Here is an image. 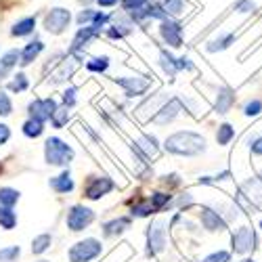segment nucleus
I'll list each match as a JSON object with an SVG mask.
<instances>
[{"instance_id":"nucleus-1","label":"nucleus","mask_w":262,"mask_h":262,"mask_svg":"<svg viewBox=\"0 0 262 262\" xmlns=\"http://www.w3.org/2000/svg\"><path fill=\"white\" fill-rule=\"evenodd\" d=\"M164 147H166V151L177 154V156H198V154H202V151H206V139L202 135L183 130V133L168 137Z\"/></svg>"},{"instance_id":"nucleus-2","label":"nucleus","mask_w":262,"mask_h":262,"mask_svg":"<svg viewBox=\"0 0 262 262\" xmlns=\"http://www.w3.org/2000/svg\"><path fill=\"white\" fill-rule=\"evenodd\" d=\"M45 160L51 166H68L74 160V149L59 137H51L45 143Z\"/></svg>"},{"instance_id":"nucleus-3","label":"nucleus","mask_w":262,"mask_h":262,"mask_svg":"<svg viewBox=\"0 0 262 262\" xmlns=\"http://www.w3.org/2000/svg\"><path fill=\"white\" fill-rule=\"evenodd\" d=\"M101 242H97V239L89 237V239H82V242L74 244L68 252L70 256V262H91L95 260L99 254H101Z\"/></svg>"},{"instance_id":"nucleus-4","label":"nucleus","mask_w":262,"mask_h":262,"mask_svg":"<svg viewBox=\"0 0 262 262\" xmlns=\"http://www.w3.org/2000/svg\"><path fill=\"white\" fill-rule=\"evenodd\" d=\"M95 221V212L91 208H84V206H74L70 212H68V218H65V223H68V229L78 233V231H84L91 223Z\"/></svg>"},{"instance_id":"nucleus-5","label":"nucleus","mask_w":262,"mask_h":262,"mask_svg":"<svg viewBox=\"0 0 262 262\" xmlns=\"http://www.w3.org/2000/svg\"><path fill=\"white\" fill-rule=\"evenodd\" d=\"M164 248H166V223L156 221L147 231V252L154 256L160 254Z\"/></svg>"},{"instance_id":"nucleus-6","label":"nucleus","mask_w":262,"mask_h":262,"mask_svg":"<svg viewBox=\"0 0 262 262\" xmlns=\"http://www.w3.org/2000/svg\"><path fill=\"white\" fill-rule=\"evenodd\" d=\"M70 21H72L70 11L57 7V9H53V11L45 17V28H47V32H51V34H63L65 28L70 26Z\"/></svg>"},{"instance_id":"nucleus-7","label":"nucleus","mask_w":262,"mask_h":262,"mask_svg":"<svg viewBox=\"0 0 262 262\" xmlns=\"http://www.w3.org/2000/svg\"><path fill=\"white\" fill-rule=\"evenodd\" d=\"M28 109H30V116H32V118L45 122V120H49V118L55 116V112H57V101H55V99H36V101L30 103Z\"/></svg>"},{"instance_id":"nucleus-8","label":"nucleus","mask_w":262,"mask_h":262,"mask_svg":"<svg viewBox=\"0 0 262 262\" xmlns=\"http://www.w3.org/2000/svg\"><path fill=\"white\" fill-rule=\"evenodd\" d=\"M256 246V235L250 227H242L233 235V252L237 254H248Z\"/></svg>"},{"instance_id":"nucleus-9","label":"nucleus","mask_w":262,"mask_h":262,"mask_svg":"<svg viewBox=\"0 0 262 262\" xmlns=\"http://www.w3.org/2000/svg\"><path fill=\"white\" fill-rule=\"evenodd\" d=\"M112 189H114V181L112 179H107V177H95V179L89 181V185H86L84 195L89 200H99V198H103V195H107Z\"/></svg>"},{"instance_id":"nucleus-10","label":"nucleus","mask_w":262,"mask_h":262,"mask_svg":"<svg viewBox=\"0 0 262 262\" xmlns=\"http://www.w3.org/2000/svg\"><path fill=\"white\" fill-rule=\"evenodd\" d=\"M160 34H162V38L168 42V45L174 47V49L183 45V28L177 24V21L164 19L162 21V28H160Z\"/></svg>"},{"instance_id":"nucleus-11","label":"nucleus","mask_w":262,"mask_h":262,"mask_svg":"<svg viewBox=\"0 0 262 262\" xmlns=\"http://www.w3.org/2000/svg\"><path fill=\"white\" fill-rule=\"evenodd\" d=\"M181 101L179 99H170L168 103H164L162 107H160V112H156V116H154V122L156 124H160V126H164V124H168V122H172L174 118H177L179 114H181Z\"/></svg>"},{"instance_id":"nucleus-12","label":"nucleus","mask_w":262,"mask_h":262,"mask_svg":"<svg viewBox=\"0 0 262 262\" xmlns=\"http://www.w3.org/2000/svg\"><path fill=\"white\" fill-rule=\"evenodd\" d=\"M116 82L126 91L128 97H139V95H143V93L149 89V84H151L147 78H141V76H137V78H118Z\"/></svg>"},{"instance_id":"nucleus-13","label":"nucleus","mask_w":262,"mask_h":262,"mask_svg":"<svg viewBox=\"0 0 262 262\" xmlns=\"http://www.w3.org/2000/svg\"><path fill=\"white\" fill-rule=\"evenodd\" d=\"M202 225H204L208 231H212V233L225 231V229H227V223L221 218V214L214 212V210H210V208H202Z\"/></svg>"},{"instance_id":"nucleus-14","label":"nucleus","mask_w":262,"mask_h":262,"mask_svg":"<svg viewBox=\"0 0 262 262\" xmlns=\"http://www.w3.org/2000/svg\"><path fill=\"white\" fill-rule=\"evenodd\" d=\"M242 193L246 195V198H248L252 204H260V202H262V185H260V181H256V179H250V181L242 187Z\"/></svg>"},{"instance_id":"nucleus-15","label":"nucleus","mask_w":262,"mask_h":262,"mask_svg":"<svg viewBox=\"0 0 262 262\" xmlns=\"http://www.w3.org/2000/svg\"><path fill=\"white\" fill-rule=\"evenodd\" d=\"M42 49H45V45H42L40 40L30 42V45L24 49V53L19 55V59H21L19 63H21V65H30V63H32V61H34V59H36V57L42 53Z\"/></svg>"},{"instance_id":"nucleus-16","label":"nucleus","mask_w":262,"mask_h":262,"mask_svg":"<svg viewBox=\"0 0 262 262\" xmlns=\"http://www.w3.org/2000/svg\"><path fill=\"white\" fill-rule=\"evenodd\" d=\"M97 34H99V30H95L93 26H86V28H82V30L76 34V38H74L72 51H80L82 47H86V45H89V40H91L93 36H97Z\"/></svg>"},{"instance_id":"nucleus-17","label":"nucleus","mask_w":262,"mask_h":262,"mask_svg":"<svg viewBox=\"0 0 262 262\" xmlns=\"http://www.w3.org/2000/svg\"><path fill=\"white\" fill-rule=\"evenodd\" d=\"M51 187L57 193H70L74 189V181L70 177V172H63V174H59V177H53L51 179Z\"/></svg>"},{"instance_id":"nucleus-18","label":"nucleus","mask_w":262,"mask_h":262,"mask_svg":"<svg viewBox=\"0 0 262 262\" xmlns=\"http://www.w3.org/2000/svg\"><path fill=\"white\" fill-rule=\"evenodd\" d=\"M19 202V191L11 187L0 189V210H13V206Z\"/></svg>"},{"instance_id":"nucleus-19","label":"nucleus","mask_w":262,"mask_h":262,"mask_svg":"<svg viewBox=\"0 0 262 262\" xmlns=\"http://www.w3.org/2000/svg\"><path fill=\"white\" fill-rule=\"evenodd\" d=\"M128 225H130V218L122 216V218H116V221H112V223H107V225L103 227V233H105L107 237H114V235L124 233V231L128 229Z\"/></svg>"},{"instance_id":"nucleus-20","label":"nucleus","mask_w":262,"mask_h":262,"mask_svg":"<svg viewBox=\"0 0 262 262\" xmlns=\"http://www.w3.org/2000/svg\"><path fill=\"white\" fill-rule=\"evenodd\" d=\"M137 147L143 151V154H145L147 158H156V156H158V151H160L156 137H149V135L141 137V139H139V143H137Z\"/></svg>"},{"instance_id":"nucleus-21","label":"nucleus","mask_w":262,"mask_h":262,"mask_svg":"<svg viewBox=\"0 0 262 262\" xmlns=\"http://www.w3.org/2000/svg\"><path fill=\"white\" fill-rule=\"evenodd\" d=\"M233 103H235V95H233V91L223 89L221 93H218V99H216V112H218V114H227Z\"/></svg>"},{"instance_id":"nucleus-22","label":"nucleus","mask_w":262,"mask_h":262,"mask_svg":"<svg viewBox=\"0 0 262 262\" xmlns=\"http://www.w3.org/2000/svg\"><path fill=\"white\" fill-rule=\"evenodd\" d=\"M42 133H45V122H40L36 118H30L26 124H24V135L30 137V139H38Z\"/></svg>"},{"instance_id":"nucleus-23","label":"nucleus","mask_w":262,"mask_h":262,"mask_svg":"<svg viewBox=\"0 0 262 262\" xmlns=\"http://www.w3.org/2000/svg\"><path fill=\"white\" fill-rule=\"evenodd\" d=\"M36 28V19L34 17H28V19H21L19 24L13 26V36H28L32 34Z\"/></svg>"},{"instance_id":"nucleus-24","label":"nucleus","mask_w":262,"mask_h":262,"mask_svg":"<svg viewBox=\"0 0 262 262\" xmlns=\"http://www.w3.org/2000/svg\"><path fill=\"white\" fill-rule=\"evenodd\" d=\"M187 9H189V7H187L185 0H164V11H166L168 15L179 17V15H183Z\"/></svg>"},{"instance_id":"nucleus-25","label":"nucleus","mask_w":262,"mask_h":262,"mask_svg":"<svg viewBox=\"0 0 262 262\" xmlns=\"http://www.w3.org/2000/svg\"><path fill=\"white\" fill-rule=\"evenodd\" d=\"M160 61H162V68H164V72L172 78L174 74H177V70H179V65H177V59H174L170 53H166V51H162L160 53Z\"/></svg>"},{"instance_id":"nucleus-26","label":"nucleus","mask_w":262,"mask_h":262,"mask_svg":"<svg viewBox=\"0 0 262 262\" xmlns=\"http://www.w3.org/2000/svg\"><path fill=\"white\" fill-rule=\"evenodd\" d=\"M233 137H235V128H233L231 124H223L221 128H218V133H216L218 145H229Z\"/></svg>"},{"instance_id":"nucleus-27","label":"nucleus","mask_w":262,"mask_h":262,"mask_svg":"<svg viewBox=\"0 0 262 262\" xmlns=\"http://www.w3.org/2000/svg\"><path fill=\"white\" fill-rule=\"evenodd\" d=\"M51 235L49 233H45V235H38L34 242H32V252L34 254H42V252H47L49 250V246H51Z\"/></svg>"},{"instance_id":"nucleus-28","label":"nucleus","mask_w":262,"mask_h":262,"mask_svg":"<svg viewBox=\"0 0 262 262\" xmlns=\"http://www.w3.org/2000/svg\"><path fill=\"white\" fill-rule=\"evenodd\" d=\"M235 40V36L233 34H227V36H221V38H216V40H212L210 45H208V51L210 53H214V51H223V49H227L231 42Z\"/></svg>"},{"instance_id":"nucleus-29","label":"nucleus","mask_w":262,"mask_h":262,"mask_svg":"<svg viewBox=\"0 0 262 262\" xmlns=\"http://www.w3.org/2000/svg\"><path fill=\"white\" fill-rule=\"evenodd\" d=\"M15 225H17L15 212H13V210H0V227L7 229V231H11Z\"/></svg>"},{"instance_id":"nucleus-30","label":"nucleus","mask_w":262,"mask_h":262,"mask_svg":"<svg viewBox=\"0 0 262 262\" xmlns=\"http://www.w3.org/2000/svg\"><path fill=\"white\" fill-rule=\"evenodd\" d=\"M74 70H76V63H63L61 65V70L53 76V82H61V80H68V76H72L74 74Z\"/></svg>"},{"instance_id":"nucleus-31","label":"nucleus","mask_w":262,"mask_h":262,"mask_svg":"<svg viewBox=\"0 0 262 262\" xmlns=\"http://www.w3.org/2000/svg\"><path fill=\"white\" fill-rule=\"evenodd\" d=\"M107 65H109L107 57H97V59H91L89 63H86V68H89L91 72H105Z\"/></svg>"},{"instance_id":"nucleus-32","label":"nucleus","mask_w":262,"mask_h":262,"mask_svg":"<svg viewBox=\"0 0 262 262\" xmlns=\"http://www.w3.org/2000/svg\"><path fill=\"white\" fill-rule=\"evenodd\" d=\"M170 202V195H166V193H154V195H151V208H154V210H162L166 204Z\"/></svg>"},{"instance_id":"nucleus-33","label":"nucleus","mask_w":262,"mask_h":262,"mask_svg":"<svg viewBox=\"0 0 262 262\" xmlns=\"http://www.w3.org/2000/svg\"><path fill=\"white\" fill-rule=\"evenodd\" d=\"M21 254L19 246H11V248H5V250H0V262H13L17 256Z\"/></svg>"},{"instance_id":"nucleus-34","label":"nucleus","mask_w":262,"mask_h":262,"mask_svg":"<svg viewBox=\"0 0 262 262\" xmlns=\"http://www.w3.org/2000/svg\"><path fill=\"white\" fill-rule=\"evenodd\" d=\"M9 89H11L13 93H21V91H26V89H28V78H26L24 74H17V76H15V80L9 84Z\"/></svg>"},{"instance_id":"nucleus-35","label":"nucleus","mask_w":262,"mask_h":262,"mask_svg":"<svg viewBox=\"0 0 262 262\" xmlns=\"http://www.w3.org/2000/svg\"><path fill=\"white\" fill-rule=\"evenodd\" d=\"M68 120H70V109H57L55 116H53V124H55V128H61Z\"/></svg>"},{"instance_id":"nucleus-36","label":"nucleus","mask_w":262,"mask_h":262,"mask_svg":"<svg viewBox=\"0 0 262 262\" xmlns=\"http://www.w3.org/2000/svg\"><path fill=\"white\" fill-rule=\"evenodd\" d=\"M13 112V103L7 93H0V116H9Z\"/></svg>"},{"instance_id":"nucleus-37","label":"nucleus","mask_w":262,"mask_h":262,"mask_svg":"<svg viewBox=\"0 0 262 262\" xmlns=\"http://www.w3.org/2000/svg\"><path fill=\"white\" fill-rule=\"evenodd\" d=\"M19 55H21V53H17V51H9V53L3 57V61H0V65H3V70L13 68V65L17 63V59H19Z\"/></svg>"},{"instance_id":"nucleus-38","label":"nucleus","mask_w":262,"mask_h":262,"mask_svg":"<svg viewBox=\"0 0 262 262\" xmlns=\"http://www.w3.org/2000/svg\"><path fill=\"white\" fill-rule=\"evenodd\" d=\"M231 260V254L229 252H214L210 256H206L202 262H229Z\"/></svg>"},{"instance_id":"nucleus-39","label":"nucleus","mask_w":262,"mask_h":262,"mask_svg":"<svg viewBox=\"0 0 262 262\" xmlns=\"http://www.w3.org/2000/svg\"><path fill=\"white\" fill-rule=\"evenodd\" d=\"M151 212H154V208H151L149 202H145V204H137V206L133 208V216H147V214H151Z\"/></svg>"},{"instance_id":"nucleus-40","label":"nucleus","mask_w":262,"mask_h":262,"mask_svg":"<svg viewBox=\"0 0 262 262\" xmlns=\"http://www.w3.org/2000/svg\"><path fill=\"white\" fill-rule=\"evenodd\" d=\"M262 112V101H250L248 105H246V116H258Z\"/></svg>"},{"instance_id":"nucleus-41","label":"nucleus","mask_w":262,"mask_h":262,"mask_svg":"<svg viewBox=\"0 0 262 262\" xmlns=\"http://www.w3.org/2000/svg\"><path fill=\"white\" fill-rule=\"evenodd\" d=\"M63 103H65V107H74V103H76V89H70V91H65L63 93Z\"/></svg>"},{"instance_id":"nucleus-42","label":"nucleus","mask_w":262,"mask_h":262,"mask_svg":"<svg viewBox=\"0 0 262 262\" xmlns=\"http://www.w3.org/2000/svg\"><path fill=\"white\" fill-rule=\"evenodd\" d=\"M95 15H97V11H91V9H86V11H82V13L78 15V24H86V21H91V19H95Z\"/></svg>"},{"instance_id":"nucleus-43","label":"nucleus","mask_w":262,"mask_h":262,"mask_svg":"<svg viewBox=\"0 0 262 262\" xmlns=\"http://www.w3.org/2000/svg\"><path fill=\"white\" fill-rule=\"evenodd\" d=\"M9 139H11V130H9V126L0 124V145H5Z\"/></svg>"},{"instance_id":"nucleus-44","label":"nucleus","mask_w":262,"mask_h":262,"mask_svg":"<svg viewBox=\"0 0 262 262\" xmlns=\"http://www.w3.org/2000/svg\"><path fill=\"white\" fill-rule=\"evenodd\" d=\"M239 11H242V13H248V11H252L254 9V3H252V0H244V3H239V7H237Z\"/></svg>"},{"instance_id":"nucleus-45","label":"nucleus","mask_w":262,"mask_h":262,"mask_svg":"<svg viewBox=\"0 0 262 262\" xmlns=\"http://www.w3.org/2000/svg\"><path fill=\"white\" fill-rule=\"evenodd\" d=\"M252 151H254L256 156H262V137L254 141V145H252Z\"/></svg>"},{"instance_id":"nucleus-46","label":"nucleus","mask_w":262,"mask_h":262,"mask_svg":"<svg viewBox=\"0 0 262 262\" xmlns=\"http://www.w3.org/2000/svg\"><path fill=\"white\" fill-rule=\"evenodd\" d=\"M97 3L101 7H114V5H118V0H97Z\"/></svg>"},{"instance_id":"nucleus-47","label":"nucleus","mask_w":262,"mask_h":262,"mask_svg":"<svg viewBox=\"0 0 262 262\" xmlns=\"http://www.w3.org/2000/svg\"><path fill=\"white\" fill-rule=\"evenodd\" d=\"M3 74H5V70H0V78H3Z\"/></svg>"},{"instance_id":"nucleus-48","label":"nucleus","mask_w":262,"mask_h":262,"mask_svg":"<svg viewBox=\"0 0 262 262\" xmlns=\"http://www.w3.org/2000/svg\"><path fill=\"white\" fill-rule=\"evenodd\" d=\"M80 3H91V0H80Z\"/></svg>"},{"instance_id":"nucleus-49","label":"nucleus","mask_w":262,"mask_h":262,"mask_svg":"<svg viewBox=\"0 0 262 262\" xmlns=\"http://www.w3.org/2000/svg\"><path fill=\"white\" fill-rule=\"evenodd\" d=\"M40 262H49V260H40Z\"/></svg>"},{"instance_id":"nucleus-50","label":"nucleus","mask_w":262,"mask_h":262,"mask_svg":"<svg viewBox=\"0 0 262 262\" xmlns=\"http://www.w3.org/2000/svg\"><path fill=\"white\" fill-rule=\"evenodd\" d=\"M246 262H254V260H246Z\"/></svg>"},{"instance_id":"nucleus-51","label":"nucleus","mask_w":262,"mask_h":262,"mask_svg":"<svg viewBox=\"0 0 262 262\" xmlns=\"http://www.w3.org/2000/svg\"><path fill=\"white\" fill-rule=\"evenodd\" d=\"M260 227H262V223H260Z\"/></svg>"}]
</instances>
